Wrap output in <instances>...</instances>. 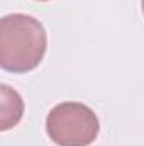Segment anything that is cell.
I'll use <instances>...</instances> for the list:
<instances>
[{
    "mask_svg": "<svg viewBox=\"0 0 144 146\" xmlns=\"http://www.w3.org/2000/svg\"><path fill=\"white\" fill-rule=\"evenodd\" d=\"M48 36L42 24L26 14L0 21V66L5 72L27 73L42 61Z\"/></svg>",
    "mask_w": 144,
    "mask_h": 146,
    "instance_id": "6da1fadb",
    "label": "cell"
},
{
    "mask_svg": "<svg viewBox=\"0 0 144 146\" xmlns=\"http://www.w3.org/2000/svg\"><path fill=\"white\" fill-rule=\"evenodd\" d=\"M46 131L58 146H88L98 136L100 124L88 106L63 102L49 110Z\"/></svg>",
    "mask_w": 144,
    "mask_h": 146,
    "instance_id": "7a4b0ae2",
    "label": "cell"
},
{
    "mask_svg": "<svg viewBox=\"0 0 144 146\" xmlns=\"http://www.w3.org/2000/svg\"><path fill=\"white\" fill-rule=\"evenodd\" d=\"M0 129L7 131L20 121L24 114V102L22 97L9 85H0Z\"/></svg>",
    "mask_w": 144,
    "mask_h": 146,
    "instance_id": "3957f363",
    "label": "cell"
},
{
    "mask_svg": "<svg viewBox=\"0 0 144 146\" xmlns=\"http://www.w3.org/2000/svg\"><path fill=\"white\" fill-rule=\"evenodd\" d=\"M143 12H144V0H143Z\"/></svg>",
    "mask_w": 144,
    "mask_h": 146,
    "instance_id": "277c9868",
    "label": "cell"
},
{
    "mask_svg": "<svg viewBox=\"0 0 144 146\" xmlns=\"http://www.w3.org/2000/svg\"><path fill=\"white\" fill-rule=\"evenodd\" d=\"M39 2H48V0H39Z\"/></svg>",
    "mask_w": 144,
    "mask_h": 146,
    "instance_id": "5b68a950",
    "label": "cell"
}]
</instances>
